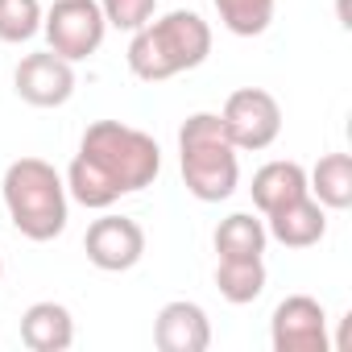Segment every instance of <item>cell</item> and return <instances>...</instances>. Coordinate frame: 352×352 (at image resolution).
I'll use <instances>...</instances> for the list:
<instances>
[{"label":"cell","mask_w":352,"mask_h":352,"mask_svg":"<svg viewBox=\"0 0 352 352\" xmlns=\"http://www.w3.org/2000/svg\"><path fill=\"white\" fill-rule=\"evenodd\" d=\"M179 166H183V183L199 204H220L236 191L241 183V166L236 149L224 133V120L216 112H195L179 129Z\"/></svg>","instance_id":"3"},{"label":"cell","mask_w":352,"mask_h":352,"mask_svg":"<svg viewBox=\"0 0 352 352\" xmlns=\"http://www.w3.org/2000/svg\"><path fill=\"white\" fill-rule=\"evenodd\" d=\"M67 191H71L75 204H83V208H91V212H104V208H112V204L120 199V191L108 183V174H104L96 162H87L83 153H75V162H71V170H67Z\"/></svg>","instance_id":"16"},{"label":"cell","mask_w":352,"mask_h":352,"mask_svg":"<svg viewBox=\"0 0 352 352\" xmlns=\"http://www.w3.org/2000/svg\"><path fill=\"white\" fill-rule=\"evenodd\" d=\"M307 195H315L319 208L344 212L352 208V157L348 153H323L315 170L307 174Z\"/></svg>","instance_id":"14"},{"label":"cell","mask_w":352,"mask_h":352,"mask_svg":"<svg viewBox=\"0 0 352 352\" xmlns=\"http://www.w3.org/2000/svg\"><path fill=\"white\" fill-rule=\"evenodd\" d=\"M216 286L236 307L261 298V290H265V265H261V257H253V261H220L216 265Z\"/></svg>","instance_id":"17"},{"label":"cell","mask_w":352,"mask_h":352,"mask_svg":"<svg viewBox=\"0 0 352 352\" xmlns=\"http://www.w3.org/2000/svg\"><path fill=\"white\" fill-rule=\"evenodd\" d=\"M270 344L274 352H327V315L311 294H290L274 307L270 319Z\"/></svg>","instance_id":"7"},{"label":"cell","mask_w":352,"mask_h":352,"mask_svg":"<svg viewBox=\"0 0 352 352\" xmlns=\"http://www.w3.org/2000/svg\"><path fill=\"white\" fill-rule=\"evenodd\" d=\"M42 30V5L38 0H0V42L21 46Z\"/></svg>","instance_id":"19"},{"label":"cell","mask_w":352,"mask_h":352,"mask_svg":"<svg viewBox=\"0 0 352 352\" xmlns=\"http://www.w3.org/2000/svg\"><path fill=\"white\" fill-rule=\"evenodd\" d=\"M265 220H270L265 232H270L278 245H286V249H311V245H319L323 232H327V216H323V208H319L311 195H302V199H294V204L270 212Z\"/></svg>","instance_id":"11"},{"label":"cell","mask_w":352,"mask_h":352,"mask_svg":"<svg viewBox=\"0 0 352 352\" xmlns=\"http://www.w3.org/2000/svg\"><path fill=\"white\" fill-rule=\"evenodd\" d=\"M17 96L34 108H63L71 96H75V67L67 58H58L54 50L46 54H25L17 75Z\"/></svg>","instance_id":"9"},{"label":"cell","mask_w":352,"mask_h":352,"mask_svg":"<svg viewBox=\"0 0 352 352\" xmlns=\"http://www.w3.org/2000/svg\"><path fill=\"white\" fill-rule=\"evenodd\" d=\"M0 278H5V261H0Z\"/></svg>","instance_id":"21"},{"label":"cell","mask_w":352,"mask_h":352,"mask_svg":"<svg viewBox=\"0 0 352 352\" xmlns=\"http://www.w3.org/2000/svg\"><path fill=\"white\" fill-rule=\"evenodd\" d=\"M87 261L104 274H124L145 257V232L129 216H100L83 236Z\"/></svg>","instance_id":"8"},{"label":"cell","mask_w":352,"mask_h":352,"mask_svg":"<svg viewBox=\"0 0 352 352\" xmlns=\"http://www.w3.org/2000/svg\"><path fill=\"white\" fill-rule=\"evenodd\" d=\"M21 344L34 352H67L75 344V319L63 302H34L21 315Z\"/></svg>","instance_id":"12"},{"label":"cell","mask_w":352,"mask_h":352,"mask_svg":"<svg viewBox=\"0 0 352 352\" xmlns=\"http://www.w3.org/2000/svg\"><path fill=\"white\" fill-rule=\"evenodd\" d=\"M5 195L9 220L25 241H54L67 228V183L58 179V170L42 157H17L5 170Z\"/></svg>","instance_id":"2"},{"label":"cell","mask_w":352,"mask_h":352,"mask_svg":"<svg viewBox=\"0 0 352 352\" xmlns=\"http://www.w3.org/2000/svg\"><path fill=\"white\" fill-rule=\"evenodd\" d=\"M100 9H104V21L112 30H141L153 21V9H157V0H100Z\"/></svg>","instance_id":"20"},{"label":"cell","mask_w":352,"mask_h":352,"mask_svg":"<svg viewBox=\"0 0 352 352\" xmlns=\"http://www.w3.org/2000/svg\"><path fill=\"white\" fill-rule=\"evenodd\" d=\"M153 344L162 352H204L212 344V323L199 302L174 298L153 319Z\"/></svg>","instance_id":"10"},{"label":"cell","mask_w":352,"mask_h":352,"mask_svg":"<svg viewBox=\"0 0 352 352\" xmlns=\"http://www.w3.org/2000/svg\"><path fill=\"white\" fill-rule=\"evenodd\" d=\"M212 54V30L199 13L174 9L141 30H133L129 42V71L145 83H162L183 71L204 67Z\"/></svg>","instance_id":"1"},{"label":"cell","mask_w":352,"mask_h":352,"mask_svg":"<svg viewBox=\"0 0 352 352\" xmlns=\"http://www.w3.org/2000/svg\"><path fill=\"white\" fill-rule=\"evenodd\" d=\"M79 153L87 162H96L108 183L120 191V195H133V191H145L157 170H162V149L149 133L133 129V124H120V120H96L87 133H83V145Z\"/></svg>","instance_id":"4"},{"label":"cell","mask_w":352,"mask_h":352,"mask_svg":"<svg viewBox=\"0 0 352 352\" xmlns=\"http://www.w3.org/2000/svg\"><path fill=\"white\" fill-rule=\"evenodd\" d=\"M265 241H270L265 224L253 220L249 212H236V216L220 220V228H216V253H220V261H253V257L265 253Z\"/></svg>","instance_id":"15"},{"label":"cell","mask_w":352,"mask_h":352,"mask_svg":"<svg viewBox=\"0 0 352 352\" xmlns=\"http://www.w3.org/2000/svg\"><path fill=\"white\" fill-rule=\"evenodd\" d=\"M212 5H216V13H220V21H224L228 34H236V38H257V34L270 30L278 0H212Z\"/></svg>","instance_id":"18"},{"label":"cell","mask_w":352,"mask_h":352,"mask_svg":"<svg viewBox=\"0 0 352 352\" xmlns=\"http://www.w3.org/2000/svg\"><path fill=\"white\" fill-rule=\"evenodd\" d=\"M220 120H224V133H228L232 149H265L282 133V108L261 87L232 91L228 104H224V112H220Z\"/></svg>","instance_id":"6"},{"label":"cell","mask_w":352,"mask_h":352,"mask_svg":"<svg viewBox=\"0 0 352 352\" xmlns=\"http://www.w3.org/2000/svg\"><path fill=\"white\" fill-rule=\"evenodd\" d=\"M307 195V170L298 162H265L257 174H253V204L257 212H278L294 199Z\"/></svg>","instance_id":"13"},{"label":"cell","mask_w":352,"mask_h":352,"mask_svg":"<svg viewBox=\"0 0 352 352\" xmlns=\"http://www.w3.org/2000/svg\"><path fill=\"white\" fill-rule=\"evenodd\" d=\"M42 34L58 58L79 63L104 46L108 21H104L100 0H54L50 13H42Z\"/></svg>","instance_id":"5"}]
</instances>
